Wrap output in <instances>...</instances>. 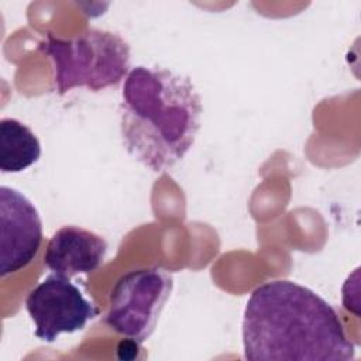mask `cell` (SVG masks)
<instances>
[{
	"label": "cell",
	"mask_w": 361,
	"mask_h": 361,
	"mask_svg": "<svg viewBox=\"0 0 361 361\" xmlns=\"http://www.w3.org/2000/svg\"><path fill=\"white\" fill-rule=\"evenodd\" d=\"M250 361H348L355 357L337 312L312 289L288 279L255 288L243 313Z\"/></svg>",
	"instance_id": "6da1fadb"
},
{
	"label": "cell",
	"mask_w": 361,
	"mask_h": 361,
	"mask_svg": "<svg viewBox=\"0 0 361 361\" xmlns=\"http://www.w3.org/2000/svg\"><path fill=\"white\" fill-rule=\"evenodd\" d=\"M202 111V99L190 78L138 65L130 69L121 90L123 144L145 168L165 172L195 144Z\"/></svg>",
	"instance_id": "7a4b0ae2"
},
{
	"label": "cell",
	"mask_w": 361,
	"mask_h": 361,
	"mask_svg": "<svg viewBox=\"0 0 361 361\" xmlns=\"http://www.w3.org/2000/svg\"><path fill=\"white\" fill-rule=\"evenodd\" d=\"M54 66V83L62 96L75 87L93 92L116 86L130 72V45L118 34L89 28L72 38L48 35L39 42Z\"/></svg>",
	"instance_id": "3957f363"
},
{
	"label": "cell",
	"mask_w": 361,
	"mask_h": 361,
	"mask_svg": "<svg viewBox=\"0 0 361 361\" xmlns=\"http://www.w3.org/2000/svg\"><path fill=\"white\" fill-rule=\"evenodd\" d=\"M172 288L171 272L159 267L133 269L121 275L109 296L104 317L107 327L135 345L144 343L154 333Z\"/></svg>",
	"instance_id": "277c9868"
},
{
	"label": "cell",
	"mask_w": 361,
	"mask_h": 361,
	"mask_svg": "<svg viewBox=\"0 0 361 361\" xmlns=\"http://www.w3.org/2000/svg\"><path fill=\"white\" fill-rule=\"evenodd\" d=\"M25 309L35 324V336L52 343L62 333L82 330L99 314L80 289L59 274H49L27 296Z\"/></svg>",
	"instance_id": "5b68a950"
},
{
	"label": "cell",
	"mask_w": 361,
	"mask_h": 361,
	"mask_svg": "<svg viewBox=\"0 0 361 361\" xmlns=\"http://www.w3.org/2000/svg\"><path fill=\"white\" fill-rule=\"evenodd\" d=\"M42 220L20 190L0 186V276L27 268L42 244Z\"/></svg>",
	"instance_id": "8992f818"
},
{
	"label": "cell",
	"mask_w": 361,
	"mask_h": 361,
	"mask_svg": "<svg viewBox=\"0 0 361 361\" xmlns=\"http://www.w3.org/2000/svg\"><path fill=\"white\" fill-rule=\"evenodd\" d=\"M107 241L79 226H63L49 238L44 264L52 272L72 278L94 272L106 258Z\"/></svg>",
	"instance_id": "52a82bcc"
},
{
	"label": "cell",
	"mask_w": 361,
	"mask_h": 361,
	"mask_svg": "<svg viewBox=\"0 0 361 361\" xmlns=\"http://www.w3.org/2000/svg\"><path fill=\"white\" fill-rule=\"evenodd\" d=\"M41 157V142L35 133L17 118L4 117L0 121V171L3 173L23 172Z\"/></svg>",
	"instance_id": "ba28073f"
}]
</instances>
